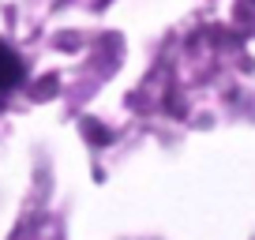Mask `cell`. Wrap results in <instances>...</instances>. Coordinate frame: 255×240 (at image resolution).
I'll list each match as a JSON object with an SVG mask.
<instances>
[{"label": "cell", "instance_id": "cell-1", "mask_svg": "<svg viewBox=\"0 0 255 240\" xmlns=\"http://www.w3.org/2000/svg\"><path fill=\"white\" fill-rule=\"evenodd\" d=\"M23 79V60L15 56V49L0 41V94H8L15 83Z\"/></svg>", "mask_w": 255, "mask_h": 240}]
</instances>
